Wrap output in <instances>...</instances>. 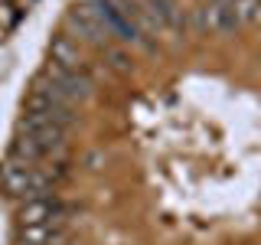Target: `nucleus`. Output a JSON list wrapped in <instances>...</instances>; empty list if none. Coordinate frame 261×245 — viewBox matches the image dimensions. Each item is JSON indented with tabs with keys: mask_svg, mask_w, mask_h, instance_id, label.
Masks as SVG:
<instances>
[{
	"mask_svg": "<svg viewBox=\"0 0 261 245\" xmlns=\"http://www.w3.org/2000/svg\"><path fill=\"white\" fill-rule=\"evenodd\" d=\"M27 114H33V118H39V121H49V125H56V128H62V131H69L79 121L75 105L62 102V98L56 95L43 79L36 82V88H33L30 98H27Z\"/></svg>",
	"mask_w": 261,
	"mask_h": 245,
	"instance_id": "1",
	"label": "nucleus"
},
{
	"mask_svg": "<svg viewBox=\"0 0 261 245\" xmlns=\"http://www.w3.org/2000/svg\"><path fill=\"white\" fill-rule=\"evenodd\" d=\"M43 82L69 105L88 102L92 92H95V82H92V76H88L85 69H62V65H53V62H46Z\"/></svg>",
	"mask_w": 261,
	"mask_h": 245,
	"instance_id": "2",
	"label": "nucleus"
},
{
	"mask_svg": "<svg viewBox=\"0 0 261 245\" xmlns=\"http://www.w3.org/2000/svg\"><path fill=\"white\" fill-rule=\"evenodd\" d=\"M88 10L98 16V23L108 30V36H111V39H121V43H134V46H147L144 33L127 20V13L118 7V0H92V4H88Z\"/></svg>",
	"mask_w": 261,
	"mask_h": 245,
	"instance_id": "3",
	"label": "nucleus"
},
{
	"mask_svg": "<svg viewBox=\"0 0 261 245\" xmlns=\"http://www.w3.org/2000/svg\"><path fill=\"white\" fill-rule=\"evenodd\" d=\"M65 209L56 196H36V200H27L20 209V226H43V223H53V226H62L65 223Z\"/></svg>",
	"mask_w": 261,
	"mask_h": 245,
	"instance_id": "4",
	"label": "nucleus"
},
{
	"mask_svg": "<svg viewBox=\"0 0 261 245\" xmlns=\"http://www.w3.org/2000/svg\"><path fill=\"white\" fill-rule=\"evenodd\" d=\"M199 27L212 33H235L242 27V20L228 0H209L199 7Z\"/></svg>",
	"mask_w": 261,
	"mask_h": 245,
	"instance_id": "5",
	"label": "nucleus"
},
{
	"mask_svg": "<svg viewBox=\"0 0 261 245\" xmlns=\"http://www.w3.org/2000/svg\"><path fill=\"white\" fill-rule=\"evenodd\" d=\"M69 27L72 33L82 39V43H92V46H111V36H108V30L98 23V16L88 10V4L85 7H75V10H69Z\"/></svg>",
	"mask_w": 261,
	"mask_h": 245,
	"instance_id": "6",
	"label": "nucleus"
},
{
	"mask_svg": "<svg viewBox=\"0 0 261 245\" xmlns=\"http://www.w3.org/2000/svg\"><path fill=\"white\" fill-rule=\"evenodd\" d=\"M144 10L153 20V30L157 33H173L183 27V13L173 0H144Z\"/></svg>",
	"mask_w": 261,
	"mask_h": 245,
	"instance_id": "7",
	"label": "nucleus"
},
{
	"mask_svg": "<svg viewBox=\"0 0 261 245\" xmlns=\"http://www.w3.org/2000/svg\"><path fill=\"white\" fill-rule=\"evenodd\" d=\"M49 62L62 65V69H82V49L72 36H56L53 46H49Z\"/></svg>",
	"mask_w": 261,
	"mask_h": 245,
	"instance_id": "8",
	"label": "nucleus"
},
{
	"mask_svg": "<svg viewBox=\"0 0 261 245\" xmlns=\"http://www.w3.org/2000/svg\"><path fill=\"white\" fill-rule=\"evenodd\" d=\"M105 59L111 62V69H121V72L130 69V59L121 53V49H114V46H105Z\"/></svg>",
	"mask_w": 261,
	"mask_h": 245,
	"instance_id": "9",
	"label": "nucleus"
},
{
	"mask_svg": "<svg viewBox=\"0 0 261 245\" xmlns=\"http://www.w3.org/2000/svg\"><path fill=\"white\" fill-rule=\"evenodd\" d=\"M202 4H209V0H202Z\"/></svg>",
	"mask_w": 261,
	"mask_h": 245,
	"instance_id": "10",
	"label": "nucleus"
}]
</instances>
